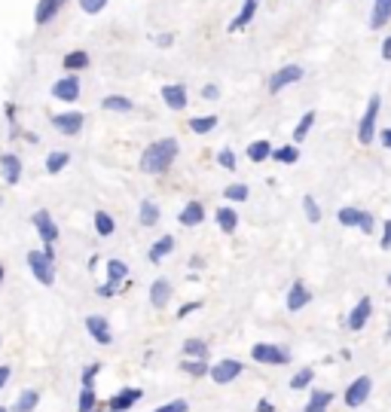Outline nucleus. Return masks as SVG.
Returning <instances> with one entry per match:
<instances>
[{"instance_id": "f257e3e1", "label": "nucleus", "mask_w": 391, "mask_h": 412, "mask_svg": "<svg viewBox=\"0 0 391 412\" xmlns=\"http://www.w3.org/2000/svg\"><path fill=\"white\" fill-rule=\"evenodd\" d=\"M178 153H181V144L174 141V137H163V141H156V144H150L147 150L141 153V171L144 174H163L172 168V162L178 159Z\"/></svg>"}, {"instance_id": "f03ea898", "label": "nucleus", "mask_w": 391, "mask_h": 412, "mask_svg": "<svg viewBox=\"0 0 391 412\" xmlns=\"http://www.w3.org/2000/svg\"><path fill=\"white\" fill-rule=\"evenodd\" d=\"M379 110H382V98H379V95H370L364 117H361V122H358V144H361V147H370V144L376 141Z\"/></svg>"}, {"instance_id": "7ed1b4c3", "label": "nucleus", "mask_w": 391, "mask_h": 412, "mask_svg": "<svg viewBox=\"0 0 391 412\" xmlns=\"http://www.w3.org/2000/svg\"><path fill=\"white\" fill-rule=\"evenodd\" d=\"M251 357L263 366H288L290 363V351L275 345V342H257V345L251 348Z\"/></svg>"}, {"instance_id": "20e7f679", "label": "nucleus", "mask_w": 391, "mask_h": 412, "mask_svg": "<svg viewBox=\"0 0 391 412\" xmlns=\"http://www.w3.org/2000/svg\"><path fill=\"white\" fill-rule=\"evenodd\" d=\"M28 266H31V275H34L43 287L56 284V263H52L43 250H28Z\"/></svg>"}, {"instance_id": "39448f33", "label": "nucleus", "mask_w": 391, "mask_h": 412, "mask_svg": "<svg viewBox=\"0 0 391 412\" xmlns=\"http://www.w3.org/2000/svg\"><path fill=\"white\" fill-rule=\"evenodd\" d=\"M373 394V379L370 376H358L355 381H349L346 394H342V400H346L349 409H361L367 400H370Z\"/></svg>"}, {"instance_id": "423d86ee", "label": "nucleus", "mask_w": 391, "mask_h": 412, "mask_svg": "<svg viewBox=\"0 0 391 412\" xmlns=\"http://www.w3.org/2000/svg\"><path fill=\"white\" fill-rule=\"evenodd\" d=\"M306 76V71L300 65H285V67H278L272 76H269V83H266V89H269V95H278L281 89H288V86H294V83H300Z\"/></svg>"}, {"instance_id": "0eeeda50", "label": "nucleus", "mask_w": 391, "mask_h": 412, "mask_svg": "<svg viewBox=\"0 0 391 412\" xmlns=\"http://www.w3.org/2000/svg\"><path fill=\"white\" fill-rule=\"evenodd\" d=\"M244 372V363L242 361H235V357H224V361H217V363H211V381L214 385H229V381H235Z\"/></svg>"}, {"instance_id": "6e6552de", "label": "nucleus", "mask_w": 391, "mask_h": 412, "mask_svg": "<svg viewBox=\"0 0 391 412\" xmlns=\"http://www.w3.org/2000/svg\"><path fill=\"white\" fill-rule=\"evenodd\" d=\"M83 92V83H80V74H65L61 80L52 83V98L56 101H65V104H74Z\"/></svg>"}, {"instance_id": "1a4fd4ad", "label": "nucleus", "mask_w": 391, "mask_h": 412, "mask_svg": "<svg viewBox=\"0 0 391 412\" xmlns=\"http://www.w3.org/2000/svg\"><path fill=\"white\" fill-rule=\"evenodd\" d=\"M83 126H86V117H83L80 110H67V113H56V117H52V128L65 137L80 135Z\"/></svg>"}, {"instance_id": "9d476101", "label": "nucleus", "mask_w": 391, "mask_h": 412, "mask_svg": "<svg viewBox=\"0 0 391 412\" xmlns=\"http://www.w3.org/2000/svg\"><path fill=\"white\" fill-rule=\"evenodd\" d=\"M31 223H34V229H37V235H40V241H43V244H56V241H58V223L52 220V214L46 211V208L34 211Z\"/></svg>"}, {"instance_id": "9b49d317", "label": "nucleus", "mask_w": 391, "mask_h": 412, "mask_svg": "<svg viewBox=\"0 0 391 412\" xmlns=\"http://www.w3.org/2000/svg\"><path fill=\"white\" fill-rule=\"evenodd\" d=\"M370 318H373V300H370V296H361V300L355 302V309L349 311V320H346V327H349L351 333H361Z\"/></svg>"}, {"instance_id": "f8f14e48", "label": "nucleus", "mask_w": 391, "mask_h": 412, "mask_svg": "<svg viewBox=\"0 0 391 412\" xmlns=\"http://www.w3.org/2000/svg\"><path fill=\"white\" fill-rule=\"evenodd\" d=\"M86 333L98 345H113V333H110V324H107L104 315H86Z\"/></svg>"}, {"instance_id": "ddd939ff", "label": "nucleus", "mask_w": 391, "mask_h": 412, "mask_svg": "<svg viewBox=\"0 0 391 412\" xmlns=\"http://www.w3.org/2000/svg\"><path fill=\"white\" fill-rule=\"evenodd\" d=\"M141 397H144L141 388H122L119 394H113L110 400H107V409H110V412H128L138 400H141Z\"/></svg>"}, {"instance_id": "4468645a", "label": "nucleus", "mask_w": 391, "mask_h": 412, "mask_svg": "<svg viewBox=\"0 0 391 412\" xmlns=\"http://www.w3.org/2000/svg\"><path fill=\"white\" fill-rule=\"evenodd\" d=\"M312 302V293H309V287L303 284V281H294L288 290V296H285V305H288V311H303L306 305Z\"/></svg>"}, {"instance_id": "2eb2a0df", "label": "nucleus", "mask_w": 391, "mask_h": 412, "mask_svg": "<svg viewBox=\"0 0 391 412\" xmlns=\"http://www.w3.org/2000/svg\"><path fill=\"white\" fill-rule=\"evenodd\" d=\"M67 0H37V10H34V25L37 28H43V25H49L52 19L61 12V6H65Z\"/></svg>"}, {"instance_id": "dca6fc26", "label": "nucleus", "mask_w": 391, "mask_h": 412, "mask_svg": "<svg viewBox=\"0 0 391 412\" xmlns=\"http://www.w3.org/2000/svg\"><path fill=\"white\" fill-rule=\"evenodd\" d=\"M163 101H165V107H172V110H183V107L190 104V92H187V86H181V83H174V86H163Z\"/></svg>"}, {"instance_id": "f3484780", "label": "nucleus", "mask_w": 391, "mask_h": 412, "mask_svg": "<svg viewBox=\"0 0 391 412\" xmlns=\"http://www.w3.org/2000/svg\"><path fill=\"white\" fill-rule=\"evenodd\" d=\"M0 174H3V180L15 187V183L22 180V159L15 156V153H3L0 156Z\"/></svg>"}, {"instance_id": "a211bd4d", "label": "nucleus", "mask_w": 391, "mask_h": 412, "mask_svg": "<svg viewBox=\"0 0 391 412\" xmlns=\"http://www.w3.org/2000/svg\"><path fill=\"white\" fill-rule=\"evenodd\" d=\"M202 220H205V205H202V202H196V198H193V202L183 205L181 214H178V223H181V226H187V229L199 226Z\"/></svg>"}, {"instance_id": "6ab92c4d", "label": "nucleus", "mask_w": 391, "mask_h": 412, "mask_svg": "<svg viewBox=\"0 0 391 412\" xmlns=\"http://www.w3.org/2000/svg\"><path fill=\"white\" fill-rule=\"evenodd\" d=\"M257 6H260V0H244L239 15L229 22V34H235V31H244V28H248L251 22H254V15H257Z\"/></svg>"}, {"instance_id": "aec40b11", "label": "nucleus", "mask_w": 391, "mask_h": 412, "mask_svg": "<svg viewBox=\"0 0 391 412\" xmlns=\"http://www.w3.org/2000/svg\"><path fill=\"white\" fill-rule=\"evenodd\" d=\"M168 300H172V281L156 278L150 284V305H153V309H165Z\"/></svg>"}, {"instance_id": "412c9836", "label": "nucleus", "mask_w": 391, "mask_h": 412, "mask_svg": "<svg viewBox=\"0 0 391 412\" xmlns=\"http://www.w3.org/2000/svg\"><path fill=\"white\" fill-rule=\"evenodd\" d=\"M333 391H324V388H315V391L309 394V400H306V406L303 412H327L331 409V403H333Z\"/></svg>"}, {"instance_id": "4be33fe9", "label": "nucleus", "mask_w": 391, "mask_h": 412, "mask_svg": "<svg viewBox=\"0 0 391 412\" xmlns=\"http://www.w3.org/2000/svg\"><path fill=\"white\" fill-rule=\"evenodd\" d=\"M174 248H178V241H174V235H163V239L153 241V248L147 250L150 263H163L168 254H174Z\"/></svg>"}, {"instance_id": "5701e85b", "label": "nucleus", "mask_w": 391, "mask_h": 412, "mask_svg": "<svg viewBox=\"0 0 391 412\" xmlns=\"http://www.w3.org/2000/svg\"><path fill=\"white\" fill-rule=\"evenodd\" d=\"M89 65H92V58H89V52H83V49H74L61 58V67H65L67 74H80V71H86Z\"/></svg>"}, {"instance_id": "b1692460", "label": "nucleus", "mask_w": 391, "mask_h": 412, "mask_svg": "<svg viewBox=\"0 0 391 412\" xmlns=\"http://www.w3.org/2000/svg\"><path fill=\"white\" fill-rule=\"evenodd\" d=\"M391 22V0H373V10H370V28L379 31Z\"/></svg>"}, {"instance_id": "393cba45", "label": "nucleus", "mask_w": 391, "mask_h": 412, "mask_svg": "<svg viewBox=\"0 0 391 412\" xmlns=\"http://www.w3.org/2000/svg\"><path fill=\"white\" fill-rule=\"evenodd\" d=\"M336 220H340V226H346V229H361V223H364V208L346 205V208L336 211Z\"/></svg>"}, {"instance_id": "a878e982", "label": "nucleus", "mask_w": 391, "mask_h": 412, "mask_svg": "<svg viewBox=\"0 0 391 412\" xmlns=\"http://www.w3.org/2000/svg\"><path fill=\"white\" fill-rule=\"evenodd\" d=\"M244 153H248V159H251V162H254V165H260V162H266V159H272L275 147H272L269 141H263V137H260V141L248 144V150H244Z\"/></svg>"}, {"instance_id": "bb28decb", "label": "nucleus", "mask_w": 391, "mask_h": 412, "mask_svg": "<svg viewBox=\"0 0 391 412\" xmlns=\"http://www.w3.org/2000/svg\"><path fill=\"white\" fill-rule=\"evenodd\" d=\"M37 403H40V391H37V388H25V391L19 394V400L13 403L10 412H34Z\"/></svg>"}, {"instance_id": "cd10ccee", "label": "nucleus", "mask_w": 391, "mask_h": 412, "mask_svg": "<svg viewBox=\"0 0 391 412\" xmlns=\"http://www.w3.org/2000/svg\"><path fill=\"white\" fill-rule=\"evenodd\" d=\"M138 220H141V226H156L159 223V205L153 202V198H144V202L138 205Z\"/></svg>"}, {"instance_id": "c85d7f7f", "label": "nucleus", "mask_w": 391, "mask_h": 412, "mask_svg": "<svg viewBox=\"0 0 391 412\" xmlns=\"http://www.w3.org/2000/svg\"><path fill=\"white\" fill-rule=\"evenodd\" d=\"M214 220H217L220 232H226V235H233L235 229H239V214H235L233 208H217V214H214Z\"/></svg>"}, {"instance_id": "c756f323", "label": "nucleus", "mask_w": 391, "mask_h": 412, "mask_svg": "<svg viewBox=\"0 0 391 412\" xmlns=\"http://www.w3.org/2000/svg\"><path fill=\"white\" fill-rule=\"evenodd\" d=\"M101 107H104V110H110V113H132L135 101H132V98H126V95H107L101 101Z\"/></svg>"}, {"instance_id": "7c9ffc66", "label": "nucleus", "mask_w": 391, "mask_h": 412, "mask_svg": "<svg viewBox=\"0 0 391 412\" xmlns=\"http://www.w3.org/2000/svg\"><path fill=\"white\" fill-rule=\"evenodd\" d=\"M315 119H318V113H315V110H306V113H303L300 122H297V128H294V144H303L306 137H309L312 126H315Z\"/></svg>"}, {"instance_id": "2f4dec72", "label": "nucleus", "mask_w": 391, "mask_h": 412, "mask_svg": "<svg viewBox=\"0 0 391 412\" xmlns=\"http://www.w3.org/2000/svg\"><path fill=\"white\" fill-rule=\"evenodd\" d=\"M126 278H128V263H122V259H110V263H107V284L119 287Z\"/></svg>"}, {"instance_id": "473e14b6", "label": "nucleus", "mask_w": 391, "mask_h": 412, "mask_svg": "<svg viewBox=\"0 0 391 412\" xmlns=\"http://www.w3.org/2000/svg\"><path fill=\"white\" fill-rule=\"evenodd\" d=\"M272 159H275L278 165H297V162H300V147H297V144H285V147H275Z\"/></svg>"}, {"instance_id": "72a5a7b5", "label": "nucleus", "mask_w": 391, "mask_h": 412, "mask_svg": "<svg viewBox=\"0 0 391 412\" xmlns=\"http://www.w3.org/2000/svg\"><path fill=\"white\" fill-rule=\"evenodd\" d=\"M217 122H220V117H214V113H208V117H193L190 119V132L193 135H208V132L217 128Z\"/></svg>"}, {"instance_id": "f704fd0d", "label": "nucleus", "mask_w": 391, "mask_h": 412, "mask_svg": "<svg viewBox=\"0 0 391 412\" xmlns=\"http://www.w3.org/2000/svg\"><path fill=\"white\" fill-rule=\"evenodd\" d=\"M312 381H315V370H312V366H303V370H297L294 376H290V391H306Z\"/></svg>"}, {"instance_id": "c9c22d12", "label": "nucleus", "mask_w": 391, "mask_h": 412, "mask_svg": "<svg viewBox=\"0 0 391 412\" xmlns=\"http://www.w3.org/2000/svg\"><path fill=\"white\" fill-rule=\"evenodd\" d=\"M92 220H95V232L101 235V239H110V235L117 232V223H113V217L107 211H95V217Z\"/></svg>"}, {"instance_id": "e433bc0d", "label": "nucleus", "mask_w": 391, "mask_h": 412, "mask_svg": "<svg viewBox=\"0 0 391 412\" xmlns=\"http://www.w3.org/2000/svg\"><path fill=\"white\" fill-rule=\"evenodd\" d=\"M183 354L193 357V361H208V342H202V339H187V342H183Z\"/></svg>"}, {"instance_id": "4c0bfd02", "label": "nucleus", "mask_w": 391, "mask_h": 412, "mask_svg": "<svg viewBox=\"0 0 391 412\" xmlns=\"http://www.w3.org/2000/svg\"><path fill=\"white\" fill-rule=\"evenodd\" d=\"M67 165H71V153H49L46 156V171L49 174H61Z\"/></svg>"}, {"instance_id": "58836bf2", "label": "nucleus", "mask_w": 391, "mask_h": 412, "mask_svg": "<svg viewBox=\"0 0 391 412\" xmlns=\"http://www.w3.org/2000/svg\"><path fill=\"white\" fill-rule=\"evenodd\" d=\"M181 370L187 372V376L202 379V376H208V372H211V363H208V361H193V357H187V361L181 363Z\"/></svg>"}, {"instance_id": "ea45409f", "label": "nucleus", "mask_w": 391, "mask_h": 412, "mask_svg": "<svg viewBox=\"0 0 391 412\" xmlns=\"http://www.w3.org/2000/svg\"><path fill=\"white\" fill-rule=\"evenodd\" d=\"M95 403H98V394H95V385H86L80 391V400H76V409L80 412H95Z\"/></svg>"}, {"instance_id": "a19ab883", "label": "nucleus", "mask_w": 391, "mask_h": 412, "mask_svg": "<svg viewBox=\"0 0 391 412\" xmlns=\"http://www.w3.org/2000/svg\"><path fill=\"white\" fill-rule=\"evenodd\" d=\"M248 196H251L248 183H229L224 189V198H229V202H248Z\"/></svg>"}, {"instance_id": "79ce46f5", "label": "nucleus", "mask_w": 391, "mask_h": 412, "mask_svg": "<svg viewBox=\"0 0 391 412\" xmlns=\"http://www.w3.org/2000/svg\"><path fill=\"white\" fill-rule=\"evenodd\" d=\"M303 211H306V220H309L312 226L321 223V208H318L315 196H303Z\"/></svg>"}, {"instance_id": "37998d69", "label": "nucleus", "mask_w": 391, "mask_h": 412, "mask_svg": "<svg viewBox=\"0 0 391 412\" xmlns=\"http://www.w3.org/2000/svg\"><path fill=\"white\" fill-rule=\"evenodd\" d=\"M217 162H220L224 171H235V153L229 150V147H224V150L217 153Z\"/></svg>"}, {"instance_id": "c03bdc74", "label": "nucleus", "mask_w": 391, "mask_h": 412, "mask_svg": "<svg viewBox=\"0 0 391 412\" xmlns=\"http://www.w3.org/2000/svg\"><path fill=\"white\" fill-rule=\"evenodd\" d=\"M107 6V0H80V10L86 15H98Z\"/></svg>"}, {"instance_id": "a18cd8bd", "label": "nucleus", "mask_w": 391, "mask_h": 412, "mask_svg": "<svg viewBox=\"0 0 391 412\" xmlns=\"http://www.w3.org/2000/svg\"><path fill=\"white\" fill-rule=\"evenodd\" d=\"M101 366H104V363H89L86 370H83V379H80V381H83V388L95 381V376H98V372H101Z\"/></svg>"}, {"instance_id": "49530a36", "label": "nucleus", "mask_w": 391, "mask_h": 412, "mask_svg": "<svg viewBox=\"0 0 391 412\" xmlns=\"http://www.w3.org/2000/svg\"><path fill=\"white\" fill-rule=\"evenodd\" d=\"M153 412H190V403L187 400H172V403H165V406H159Z\"/></svg>"}, {"instance_id": "de8ad7c7", "label": "nucleus", "mask_w": 391, "mask_h": 412, "mask_svg": "<svg viewBox=\"0 0 391 412\" xmlns=\"http://www.w3.org/2000/svg\"><path fill=\"white\" fill-rule=\"evenodd\" d=\"M379 248L382 250H391V220L382 223V235H379Z\"/></svg>"}, {"instance_id": "09e8293b", "label": "nucleus", "mask_w": 391, "mask_h": 412, "mask_svg": "<svg viewBox=\"0 0 391 412\" xmlns=\"http://www.w3.org/2000/svg\"><path fill=\"white\" fill-rule=\"evenodd\" d=\"M361 232H364V235H373V232H376V217H373L370 211H364V223H361Z\"/></svg>"}, {"instance_id": "8fccbe9b", "label": "nucleus", "mask_w": 391, "mask_h": 412, "mask_svg": "<svg viewBox=\"0 0 391 412\" xmlns=\"http://www.w3.org/2000/svg\"><path fill=\"white\" fill-rule=\"evenodd\" d=\"M202 98H205V101H217V98H220V86H217V83L202 86Z\"/></svg>"}, {"instance_id": "3c124183", "label": "nucleus", "mask_w": 391, "mask_h": 412, "mask_svg": "<svg viewBox=\"0 0 391 412\" xmlns=\"http://www.w3.org/2000/svg\"><path fill=\"white\" fill-rule=\"evenodd\" d=\"M199 309H202V302H187V305H181L178 309V318L183 320L187 315H193V311H199Z\"/></svg>"}, {"instance_id": "603ef678", "label": "nucleus", "mask_w": 391, "mask_h": 412, "mask_svg": "<svg viewBox=\"0 0 391 412\" xmlns=\"http://www.w3.org/2000/svg\"><path fill=\"white\" fill-rule=\"evenodd\" d=\"M95 293L101 296V300H110V296H117V287H113V284H98Z\"/></svg>"}, {"instance_id": "864d4df0", "label": "nucleus", "mask_w": 391, "mask_h": 412, "mask_svg": "<svg viewBox=\"0 0 391 412\" xmlns=\"http://www.w3.org/2000/svg\"><path fill=\"white\" fill-rule=\"evenodd\" d=\"M10 376H13V366L0 363V391H3V388H6V381H10Z\"/></svg>"}, {"instance_id": "5fc2aeb1", "label": "nucleus", "mask_w": 391, "mask_h": 412, "mask_svg": "<svg viewBox=\"0 0 391 412\" xmlns=\"http://www.w3.org/2000/svg\"><path fill=\"white\" fill-rule=\"evenodd\" d=\"M379 144L391 153V128H379Z\"/></svg>"}, {"instance_id": "6e6d98bb", "label": "nucleus", "mask_w": 391, "mask_h": 412, "mask_svg": "<svg viewBox=\"0 0 391 412\" xmlns=\"http://www.w3.org/2000/svg\"><path fill=\"white\" fill-rule=\"evenodd\" d=\"M379 55L385 58V61H391V34L385 37V40H382V49H379Z\"/></svg>"}, {"instance_id": "4d7b16f0", "label": "nucleus", "mask_w": 391, "mask_h": 412, "mask_svg": "<svg viewBox=\"0 0 391 412\" xmlns=\"http://www.w3.org/2000/svg\"><path fill=\"white\" fill-rule=\"evenodd\" d=\"M257 412H275V406H272V403H269V400H266V397H263V400L257 403Z\"/></svg>"}, {"instance_id": "13d9d810", "label": "nucleus", "mask_w": 391, "mask_h": 412, "mask_svg": "<svg viewBox=\"0 0 391 412\" xmlns=\"http://www.w3.org/2000/svg\"><path fill=\"white\" fill-rule=\"evenodd\" d=\"M156 43H159V46H172V43H174V37H172V34H159V37H156Z\"/></svg>"}, {"instance_id": "bf43d9fd", "label": "nucleus", "mask_w": 391, "mask_h": 412, "mask_svg": "<svg viewBox=\"0 0 391 412\" xmlns=\"http://www.w3.org/2000/svg\"><path fill=\"white\" fill-rule=\"evenodd\" d=\"M43 254L52 259V263H56V248H52V244H43Z\"/></svg>"}, {"instance_id": "052dcab7", "label": "nucleus", "mask_w": 391, "mask_h": 412, "mask_svg": "<svg viewBox=\"0 0 391 412\" xmlns=\"http://www.w3.org/2000/svg\"><path fill=\"white\" fill-rule=\"evenodd\" d=\"M190 269H202V257H193V259H190Z\"/></svg>"}, {"instance_id": "680f3d73", "label": "nucleus", "mask_w": 391, "mask_h": 412, "mask_svg": "<svg viewBox=\"0 0 391 412\" xmlns=\"http://www.w3.org/2000/svg\"><path fill=\"white\" fill-rule=\"evenodd\" d=\"M3 278H6V266L0 263V287H3Z\"/></svg>"}, {"instance_id": "e2e57ef3", "label": "nucleus", "mask_w": 391, "mask_h": 412, "mask_svg": "<svg viewBox=\"0 0 391 412\" xmlns=\"http://www.w3.org/2000/svg\"><path fill=\"white\" fill-rule=\"evenodd\" d=\"M385 284H388V287H391V272H388V275H385Z\"/></svg>"}, {"instance_id": "0e129e2a", "label": "nucleus", "mask_w": 391, "mask_h": 412, "mask_svg": "<svg viewBox=\"0 0 391 412\" xmlns=\"http://www.w3.org/2000/svg\"><path fill=\"white\" fill-rule=\"evenodd\" d=\"M0 412H10V409H6V406H0Z\"/></svg>"}]
</instances>
